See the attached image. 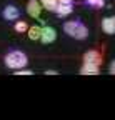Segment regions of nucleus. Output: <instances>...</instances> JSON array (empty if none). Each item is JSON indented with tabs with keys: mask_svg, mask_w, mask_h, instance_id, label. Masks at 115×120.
I'll return each mask as SVG.
<instances>
[{
	"mask_svg": "<svg viewBox=\"0 0 115 120\" xmlns=\"http://www.w3.org/2000/svg\"><path fill=\"white\" fill-rule=\"evenodd\" d=\"M55 38H57V30L53 28V27H44L42 28V32H40V40H42V43H52V42H55Z\"/></svg>",
	"mask_w": 115,
	"mask_h": 120,
	"instance_id": "obj_5",
	"label": "nucleus"
},
{
	"mask_svg": "<svg viewBox=\"0 0 115 120\" xmlns=\"http://www.w3.org/2000/svg\"><path fill=\"white\" fill-rule=\"evenodd\" d=\"M53 12H57L59 17H67V15H70L74 12V2L72 0H59V4H57Z\"/></svg>",
	"mask_w": 115,
	"mask_h": 120,
	"instance_id": "obj_4",
	"label": "nucleus"
},
{
	"mask_svg": "<svg viewBox=\"0 0 115 120\" xmlns=\"http://www.w3.org/2000/svg\"><path fill=\"white\" fill-rule=\"evenodd\" d=\"M113 70H115V64L112 62V64H110V73H112V75H113Z\"/></svg>",
	"mask_w": 115,
	"mask_h": 120,
	"instance_id": "obj_14",
	"label": "nucleus"
},
{
	"mask_svg": "<svg viewBox=\"0 0 115 120\" xmlns=\"http://www.w3.org/2000/svg\"><path fill=\"white\" fill-rule=\"evenodd\" d=\"M85 2H87V5L92 7V8H102L105 5V0H85Z\"/></svg>",
	"mask_w": 115,
	"mask_h": 120,
	"instance_id": "obj_12",
	"label": "nucleus"
},
{
	"mask_svg": "<svg viewBox=\"0 0 115 120\" xmlns=\"http://www.w3.org/2000/svg\"><path fill=\"white\" fill-rule=\"evenodd\" d=\"M63 32L72 37V38H77V40H83L89 37V28L85 27L80 20H70L63 23Z\"/></svg>",
	"mask_w": 115,
	"mask_h": 120,
	"instance_id": "obj_1",
	"label": "nucleus"
},
{
	"mask_svg": "<svg viewBox=\"0 0 115 120\" xmlns=\"http://www.w3.org/2000/svg\"><path fill=\"white\" fill-rule=\"evenodd\" d=\"M28 38L30 40H40V32H42V27L33 25V27H28Z\"/></svg>",
	"mask_w": 115,
	"mask_h": 120,
	"instance_id": "obj_10",
	"label": "nucleus"
},
{
	"mask_svg": "<svg viewBox=\"0 0 115 120\" xmlns=\"http://www.w3.org/2000/svg\"><path fill=\"white\" fill-rule=\"evenodd\" d=\"M102 30L107 35H113L115 34V17H105L102 20Z\"/></svg>",
	"mask_w": 115,
	"mask_h": 120,
	"instance_id": "obj_8",
	"label": "nucleus"
},
{
	"mask_svg": "<svg viewBox=\"0 0 115 120\" xmlns=\"http://www.w3.org/2000/svg\"><path fill=\"white\" fill-rule=\"evenodd\" d=\"M83 64H90V65L102 67V64H104V55L100 53L98 50H89V52L83 53Z\"/></svg>",
	"mask_w": 115,
	"mask_h": 120,
	"instance_id": "obj_3",
	"label": "nucleus"
},
{
	"mask_svg": "<svg viewBox=\"0 0 115 120\" xmlns=\"http://www.w3.org/2000/svg\"><path fill=\"white\" fill-rule=\"evenodd\" d=\"M27 13L30 15L32 19H38L40 13H42V5L38 0H28L27 4Z\"/></svg>",
	"mask_w": 115,
	"mask_h": 120,
	"instance_id": "obj_6",
	"label": "nucleus"
},
{
	"mask_svg": "<svg viewBox=\"0 0 115 120\" xmlns=\"http://www.w3.org/2000/svg\"><path fill=\"white\" fill-rule=\"evenodd\" d=\"M57 4H59V0H40L42 8H47V10H50V12H53V10H55Z\"/></svg>",
	"mask_w": 115,
	"mask_h": 120,
	"instance_id": "obj_11",
	"label": "nucleus"
},
{
	"mask_svg": "<svg viewBox=\"0 0 115 120\" xmlns=\"http://www.w3.org/2000/svg\"><path fill=\"white\" fill-rule=\"evenodd\" d=\"M45 73H47V75H57V72H55V70H47Z\"/></svg>",
	"mask_w": 115,
	"mask_h": 120,
	"instance_id": "obj_15",
	"label": "nucleus"
},
{
	"mask_svg": "<svg viewBox=\"0 0 115 120\" xmlns=\"http://www.w3.org/2000/svg\"><path fill=\"white\" fill-rule=\"evenodd\" d=\"M28 64V58L23 52H19V50H13L10 53H7L5 57V65L8 68H13V70H20L23 67H27Z\"/></svg>",
	"mask_w": 115,
	"mask_h": 120,
	"instance_id": "obj_2",
	"label": "nucleus"
},
{
	"mask_svg": "<svg viewBox=\"0 0 115 120\" xmlns=\"http://www.w3.org/2000/svg\"><path fill=\"white\" fill-rule=\"evenodd\" d=\"M27 28H28V25H27V22H23V20H19V22L15 23V30H17V32H25Z\"/></svg>",
	"mask_w": 115,
	"mask_h": 120,
	"instance_id": "obj_13",
	"label": "nucleus"
},
{
	"mask_svg": "<svg viewBox=\"0 0 115 120\" xmlns=\"http://www.w3.org/2000/svg\"><path fill=\"white\" fill-rule=\"evenodd\" d=\"M98 72H100V67L90 65V64H83L82 68H80V73L82 75H97Z\"/></svg>",
	"mask_w": 115,
	"mask_h": 120,
	"instance_id": "obj_9",
	"label": "nucleus"
},
{
	"mask_svg": "<svg viewBox=\"0 0 115 120\" xmlns=\"http://www.w3.org/2000/svg\"><path fill=\"white\" fill-rule=\"evenodd\" d=\"M2 15H4L5 20H17V19L20 17V10H19L15 5H7V7L4 8Z\"/></svg>",
	"mask_w": 115,
	"mask_h": 120,
	"instance_id": "obj_7",
	"label": "nucleus"
}]
</instances>
